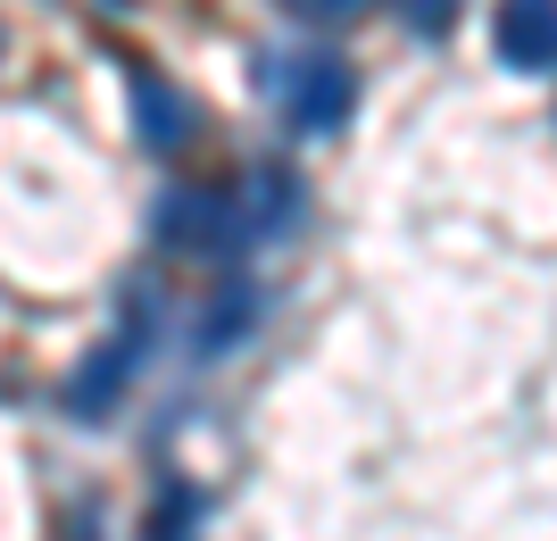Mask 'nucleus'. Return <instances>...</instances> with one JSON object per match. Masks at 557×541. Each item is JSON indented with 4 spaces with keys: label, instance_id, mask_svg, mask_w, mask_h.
<instances>
[{
    "label": "nucleus",
    "instance_id": "nucleus-5",
    "mask_svg": "<svg viewBox=\"0 0 557 541\" xmlns=\"http://www.w3.org/2000/svg\"><path fill=\"white\" fill-rule=\"evenodd\" d=\"M499 59L524 75H549V59H557V9L549 0H508L499 9Z\"/></svg>",
    "mask_w": 557,
    "mask_h": 541
},
{
    "label": "nucleus",
    "instance_id": "nucleus-9",
    "mask_svg": "<svg viewBox=\"0 0 557 541\" xmlns=\"http://www.w3.org/2000/svg\"><path fill=\"white\" fill-rule=\"evenodd\" d=\"M300 9H317V17H349V9H367V0H300Z\"/></svg>",
    "mask_w": 557,
    "mask_h": 541
},
{
    "label": "nucleus",
    "instance_id": "nucleus-8",
    "mask_svg": "<svg viewBox=\"0 0 557 541\" xmlns=\"http://www.w3.org/2000/svg\"><path fill=\"white\" fill-rule=\"evenodd\" d=\"M449 17H458V0H408V25H417V34H442Z\"/></svg>",
    "mask_w": 557,
    "mask_h": 541
},
{
    "label": "nucleus",
    "instance_id": "nucleus-1",
    "mask_svg": "<svg viewBox=\"0 0 557 541\" xmlns=\"http://www.w3.org/2000/svg\"><path fill=\"white\" fill-rule=\"evenodd\" d=\"M283 118L300 125V134H333L349 118V100H358V75L342 59H283Z\"/></svg>",
    "mask_w": 557,
    "mask_h": 541
},
{
    "label": "nucleus",
    "instance_id": "nucleus-6",
    "mask_svg": "<svg viewBox=\"0 0 557 541\" xmlns=\"http://www.w3.org/2000/svg\"><path fill=\"white\" fill-rule=\"evenodd\" d=\"M250 192H267V209H250V225H242V234H283V225L300 217V184H292L283 167H267V175H258Z\"/></svg>",
    "mask_w": 557,
    "mask_h": 541
},
{
    "label": "nucleus",
    "instance_id": "nucleus-4",
    "mask_svg": "<svg viewBox=\"0 0 557 541\" xmlns=\"http://www.w3.org/2000/svg\"><path fill=\"white\" fill-rule=\"evenodd\" d=\"M141 367V333H116V342H100L84 367H75V383H67V408L75 417H109V401L125 392V376Z\"/></svg>",
    "mask_w": 557,
    "mask_h": 541
},
{
    "label": "nucleus",
    "instance_id": "nucleus-3",
    "mask_svg": "<svg viewBox=\"0 0 557 541\" xmlns=\"http://www.w3.org/2000/svg\"><path fill=\"white\" fill-rule=\"evenodd\" d=\"M159 242H175V250H233V242H242V217H233L216 192H166L159 200Z\"/></svg>",
    "mask_w": 557,
    "mask_h": 541
},
{
    "label": "nucleus",
    "instance_id": "nucleus-10",
    "mask_svg": "<svg viewBox=\"0 0 557 541\" xmlns=\"http://www.w3.org/2000/svg\"><path fill=\"white\" fill-rule=\"evenodd\" d=\"M59 541H92V533H59Z\"/></svg>",
    "mask_w": 557,
    "mask_h": 541
},
{
    "label": "nucleus",
    "instance_id": "nucleus-7",
    "mask_svg": "<svg viewBox=\"0 0 557 541\" xmlns=\"http://www.w3.org/2000/svg\"><path fill=\"white\" fill-rule=\"evenodd\" d=\"M250 283H233V292H225V300H216L209 308V325H200V351H233V342H242V325H250Z\"/></svg>",
    "mask_w": 557,
    "mask_h": 541
},
{
    "label": "nucleus",
    "instance_id": "nucleus-2",
    "mask_svg": "<svg viewBox=\"0 0 557 541\" xmlns=\"http://www.w3.org/2000/svg\"><path fill=\"white\" fill-rule=\"evenodd\" d=\"M125 100H134V134L150 142V150H184L191 142V100L166 84L159 67H141V59H125Z\"/></svg>",
    "mask_w": 557,
    "mask_h": 541
}]
</instances>
